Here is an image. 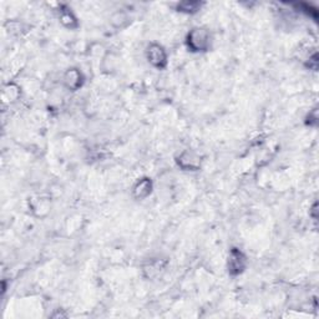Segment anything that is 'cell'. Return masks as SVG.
I'll use <instances>...</instances> for the list:
<instances>
[{
  "label": "cell",
  "mask_w": 319,
  "mask_h": 319,
  "mask_svg": "<svg viewBox=\"0 0 319 319\" xmlns=\"http://www.w3.org/2000/svg\"><path fill=\"white\" fill-rule=\"evenodd\" d=\"M187 44L193 51H206L210 48V34L206 29H193L188 34Z\"/></svg>",
  "instance_id": "6da1fadb"
},
{
  "label": "cell",
  "mask_w": 319,
  "mask_h": 319,
  "mask_svg": "<svg viewBox=\"0 0 319 319\" xmlns=\"http://www.w3.org/2000/svg\"><path fill=\"white\" fill-rule=\"evenodd\" d=\"M244 267H246V258H244L243 253L239 249L233 248L230 253V261H228V271L231 274L236 276L243 272Z\"/></svg>",
  "instance_id": "7a4b0ae2"
},
{
  "label": "cell",
  "mask_w": 319,
  "mask_h": 319,
  "mask_svg": "<svg viewBox=\"0 0 319 319\" xmlns=\"http://www.w3.org/2000/svg\"><path fill=\"white\" fill-rule=\"evenodd\" d=\"M147 58H149V61L154 66L159 69L165 68L166 64H167V60H166V53L162 48L157 44H152V45L149 46V50H147Z\"/></svg>",
  "instance_id": "3957f363"
},
{
  "label": "cell",
  "mask_w": 319,
  "mask_h": 319,
  "mask_svg": "<svg viewBox=\"0 0 319 319\" xmlns=\"http://www.w3.org/2000/svg\"><path fill=\"white\" fill-rule=\"evenodd\" d=\"M150 192H151V181L149 178H144V180L140 181L134 190L135 196L137 198L146 197L147 195H150Z\"/></svg>",
  "instance_id": "277c9868"
},
{
  "label": "cell",
  "mask_w": 319,
  "mask_h": 319,
  "mask_svg": "<svg viewBox=\"0 0 319 319\" xmlns=\"http://www.w3.org/2000/svg\"><path fill=\"white\" fill-rule=\"evenodd\" d=\"M201 9V3L198 1H185V3L178 4V10L185 11V13H196Z\"/></svg>",
  "instance_id": "5b68a950"
},
{
  "label": "cell",
  "mask_w": 319,
  "mask_h": 319,
  "mask_svg": "<svg viewBox=\"0 0 319 319\" xmlns=\"http://www.w3.org/2000/svg\"><path fill=\"white\" fill-rule=\"evenodd\" d=\"M69 75H70V78H71V75H75L76 79H80V74H79L78 71H70V74H69ZM71 79H73V78H71ZM79 85H80V82L76 81V80H73V81L69 82V86H70L71 89H75V86L78 87Z\"/></svg>",
  "instance_id": "8992f818"
}]
</instances>
